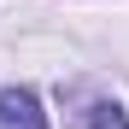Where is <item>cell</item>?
I'll return each instance as SVG.
<instances>
[{
  "mask_svg": "<svg viewBox=\"0 0 129 129\" xmlns=\"http://www.w3.org/2000/svg\"><path fill=\"white\" fill-rule=\"evenodd\" d=\"M64 100H71V129H129V112H123L117 100H106V94L71 88Z\"/></svg>",
  "mask_w": 129,
  "mask_h": 129,
  "instance_id": "1",
  "label": "cell"
},
{
  "mask_svg": "<svg viewBox=\"0 0 129 129\" xmlns=\"http://www.w3.org/2000/svg\"><path fill=\"white\" fill-rule=\"evenodd\" d=\"M0 129H47V112L29 88H6L0 94Z\"/></svg>",
  "mask_w": 129,
  "mask_h": 129,
  "instance_id": "2",
  "label": "cell"
}]
</instances>
